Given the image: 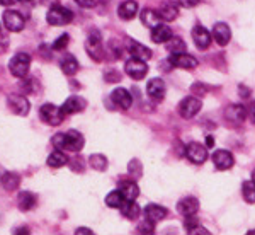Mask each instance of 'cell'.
I'll return each instance as SVG.
<instances>
[{"mask_svg": "<svg viewBox=\"0 0 255 235\" xmlns=\"http://www.w3.org/2000/svg\"><path fill=\"white\" fill-rule=\"evenodd\" d=\"M53 145L61 150H68V152H80L84 148V135L77 130H70L67 133H56L53 137Z\"/></svg>", "mask_w": 255, "mask_h": 235, "instance_id": "6da1fadb", "label": "cell"}, {"mask_svg": "<svg viewBox=\"0 0 255 235\" xmlns=\"http://www.w3.org/2000/svg\"><path fill=\"white\" fill-rule=\"evenodd\" d=\"M46 20L49 26H67V24H70L73 20V12L68 10L67 7L53 5L51 9L48 10Z\"/></svg>", "mask_w": 255, "mask_h": 235, "instance_id": "7a4b0ae2", "label": "cell"}, {"mask_svg": "<svg viewBox=\"0 0 255 235\" xmlns=\"http://www.w3.org/2000/svg\"><path fill=\"white\" fill-rule=\"evenodd\" d=\"M39 116L41 119H43L44 123H48L49 126H58L63 123V119L67 114L63 113V109L58 108V106H55V104H43L41 106V109H39Z\"/></svg>", "mask_w": 255, "mask_h": 235, "instance_id": "3957f363", "label": "cell"}, {"mask_svg": "<svg viewBox=\"0 0 255 235\" xmlns=\"http://www.w3.org/2000/svg\"><path fill=\"white\" fill-rule=\"evenodd\" d=\"M29 67H31V56L27 53H17L9 63L10 73L17 78H26L27 73H29Z\"/></svg>", "mask_w": 255, "mask_h": 235, "instance_id": "277c9868", "label": "cell"}, {"mask_svg": "<svg viewBox=\"0 0 255 235\" xmlns=\"http://www.w3.org/2000/svg\"><path fill=\"white\" fill-rule=\"evenodd\" d=\"M7 106L14 114L17 116H27L31 111V104H29V99L19 96V94H9L7 97Z\"/></svg>", "mask_w": 255, "mask_h": 235, "instance_id": "5b68a950", "label": "cell"}, {"mask_svg": "<svg viewBox=\"0 0 255 235\" xmlns=\"http://www.w3.org/2000/svg\"><path fill=\"white\" fill-rule=\"evenodd\" d=\"M125 72L128 77H131L133 80H141V78L146 77L148 73V65L145 60H139V58H131L126 61L125 65Z\"/></svg>", "mask_w": 255, "mask_h": 235, "instance_id": "8992f818", "label": "cell"}, {"mask_svg": "<svg viewBox=\"0 0 255 235\" xmlns=\"http://www.w3.org/2000/svg\"><path fill=\"white\" fill-rule=\"evenodd\" d=\"M85 49H87L89 56L94 61H101L102 60V41L99 31H90L87 41H85Z\"/></svg>", "mask_w": 255, "mask_h": 235, "instance_id": "52a82bcc", "label": "cell"}, {"mask_svg": "<svg viewBox=\"0 0 255 235\" xmlns=\"http://www.w3.org/2000/svg\"><path fill=\"white\" fill-rule=\"evenodd\" d=\"M201 108H203V104H201L199 99L196 96H189L186 99H182V102L179 104V114L186 119H191L199 113Z\"/></svg>", "mask_w": 255, "mask_h": 235, "instance_id": "ba28073f", "label": "cell"}, {"mask_svg": "<svg viewBox=\"0 0 255 235\" xmlns=\"http://www.w3.org/2000/svg\"><path fill=\"white\" fill-rule=\"evenodd\" d=\"M186 155H187V159L191 160L192 164H196V166H201L203 162H206L208 150H206V147L201 145V143L192 142V143H189L187 148H186Z\"/></svg>", "mask_w": 255, "mask_h": 235, "instance_id": "9c48e42d", "label": "cell"}, {"mask_svg": "<svg viewBox=\"0 0 255 235\" xmlns=\"http://www.w3.org/2000/svg\"><path fill=\"white\" fill-rule=\"evenodd\" d=\"M3 26L7 27L10 32H20L26 26V19L15 10H7L3 14Z\"/></svg>", "mask_w": 255, "mask_h": 235, "instance_id": "30bf717a", "label": "cell"}, {"mask_svg": "<svg viewBox=\"0 0 255 235\" xmlns=\"http://www.w3.org/2000/svg\"><path fill=\"white\" fill-rule=\"evenodd\" d=\"M111 101L114 102V106H118L119 109H129L131 104H133V96L129 94V90L128 89H114L113 92H111Z\"/></svg>", "mask_w": 255, "mask_h": 235, "instance_id": "8fae6325", "label": "cell"}, {"mask_svg": "<svg viewBox=\"0 0 255 235\" xmlns=\"http://www.w3.org/2000/svg\"><path fill=\"white\" fill-rule=\"evenodd\" d=\"M85 108H87V101L80 96H70L67 101L63 102L61 109H63L65 114H77V113H82Z\"/></svg>", "mask_w": 255, "mask_h": 235, "instance_id": "7c38bea8", "label": "cell"}, {"mask_svg": "<svg viewBox=\"0 0 255 235\" xmlns=\"http://www.w3.org/2000/svg\"><path fill=\"white\" fill-rule=\"evenodd\" d=\"M211 36L220 46H226V44L230 43V39H232V31H230V27L226 26L225 22H216L215 26H213Z\"/></svg>", "mask_w": 255, "mask_h": 235, "instance_id": "4fadbf2b", "label": "cell"}, {"mask_svg": "<svg viewBox=\"0 0 255 235\" xmlns=\"http://www.w3.org/2000/svg\"><path fill=\"white\" fill-rule=\"evenodd\" d=\"M213 164H215L216 169H220V171H226V169L233 167V155L230 154L228 150H216L215 154L211 157Z\"/></svg>", "mask_w": 255, "mask_h": 235, "instance_id": "5bb4252c", "label": "cell"}, {"mask_svg": "<svg viewBox=\"0 0 255 235\" xmlns=\"http://www.w3.org/2000/svg\"><path fill=\"white\" fill-rule=\"evenodd\" d=\"M146 92L153 101H162L165 97V82L162 78H151L146 84Z\"/></svg>", "mask_w": 255, "mask_h": 235, "instance_id": "9a60e30c", "label": "cell"}, {"mask_svg": "<svg viewBox=\"0 0 255 235\" xmlns=\"http://www.w3.org/2000/svg\"><path fill=\"white\" fill-rule=\"evenodd\" d=\"M247 116H249V111L242 104H232L225 109V118L232 123H244Z\"/></svg>", "mask_w": 255, "mask_h": 235, "instance_id": "2e32d148", "label": "cell"}, {"mask_svg": "<svg viewBox=\"0 0 255 235\" xmlns=\"http://www.w3.org/2000/svg\"><path fill=\"white\" fill-rule=\"evenodd\" d=\"M128 51L131 53V56L139 58V60H145V61H148L151 56H153L150 48H146L145 44L138 43V41H133V39H129V43H128Z\"/></svg>", "mask_w": 255, "mask_h": 235, "instance_id": "e0dca14e", "label": "cell"}, {"mask_svg": "<svg viewBox=\"0 0 255 235\" xmlns=\"http://www.w3.org/2000/svg\"><path fill=\"white\" fill-rule=\"evenodd\" d=\"M192 39H194V44L199 49H206L209 44H211L213 36L209 34L208 29H204L203 26H196L192 29Z\"/></svg>", "mask_w": 255, "mask_h": 235, "instance_id": "ac0fdd59", "label": "cell"}, {"mask_svg": "<svg viewBox=\"0 0 255 235\" xmlns=\"http://www.w3.org/2000/svg\"><path fill=\"white\" fill-rule=\"evenodd\" d=\"M197 210H199V201H197L196 198H192V196L184 198V200H180L179 203H177V212H179L180 215H184V217L196 215Z\"/></svg>", "mask_w": 255, "mask_h": 235, "instance_id": "d6986e66", "label": "cell"}, {"mask_svg": "<svg viewBox=\"0 0 255 235\" xmlns=\"http://www.w3.org/2000/svg\"><path fill=\"white\" fill-rule=\"evenodd\" d=\"M170 63L177 68H184V70H192L197 67V60L194 56L186 55V53H180V55H172L170 56Z\"/></svg>", "mask_w": 255, "mask_h": 235, "instance_id": "ffe728a7", "label": "cell"}, {"mask_svg": "<svg viewBox=\"0 0 255 235\" xmlns=\"http://www.w3.org/2000/svg\"><path fill=\"white\" fill-rule=\"evenodd\" d=\"M138 14V3L134 0H126L118 7V15L121 20H131Z\"/></svg>", "mask_w": 255, "mask_h": 235, "instance_id": "44dd1931", "label": "cell"}, {"mask_svg": "<svg viewBox=\"0 0 255 235\" xmlns=\"http://www.w3.org/2000/svg\"><path fill=\"white\" fill-rule=\"evenodd\" d=\"M168 215V210L165 208V206H160V205H155V203H150L145 206V217L148 218V220L151 222H160L163 220Z\"/></svg>", "mask_w": 255, "mask_h": 235, "instance_id": "7402d4cb", "label": "cell"}, {"mask_svg": "<svg viewBox=\"0 0 255 235\" xmlns=\"http://www.w3.org/2000/svg\"><path fill=\"white\" fill-rule=\"evenodd\" d=\"M158 14H160V17H162V20L172 22V20H175L177 15H179V7H177L175 2H172V0H165V2L162 3V7H160Z\"/></svg>", "mask_w": 255, "mask_h": 235, "instance_id": "603a6c76", "label": "cell"}, {"mask_svg": "<svg viewBox=\"0 0 255 235\" xmlns=\"http://www.w3.org/2000/svg\"><path fill=\"white\" fill-rule=\"evenodd\" d=\"M20 184V176L15 172H2L0 174V186L5 191H15Z\"/></svg>", "mask_w": 255, "mask_h": 235, "instance_id": "cb8c5ba5", "label": "cell"}, {"mask_svg": "<svg viewBox=\"0 0 255 235\" xmlns=\"http://www.w3.org/2000/svg\"><path fill=\"white\" fill-rule=\"evenodd\" d=\"M36 203H38V196H36L34 193H31V191L19 193V196H17L19 210H22V212H29V210L34 208Z\"/></svg>", "mask_w": 255, "mask_h": 235, "instance_id": "d4e9b609", "label": "cell"}, {"mask_svg": "<svg viewBox=\"0 0 255 235\" xmlns=\"http://www.w3.org/2000/svg\"><path fill=\"white\" fill-rule=\"evenodd\" d=\"M170 38H172V31L165 24H158L157 27L151 29V41H153V43L162 44V43H167Z\"/></svg>", "mask_w": 255, "mask_h": 235, "instance_id": "484cf974", "label": "cell"}, {"mask_svg": "<svg viewBox=\"0 0 255 235\" xmlns=\"http://www.w3.org/2000/svg\"><path fill=\"white\" fill-rule=\"evenodd\" d=\"M118 189L125 196V200H136L139 196V188L134 181H123V183H119Z\"/></svg>", "mask_w": 255, "mask_h": 235, "instance_id": "4316f807", "label": "cell"}, {"mask_svg": "<svg viewBox=\"0 0 255 235\" xmlns=\"http://www.w3.org/2000/svg\"><path fill=\"white\" fill-rule=\"evenodd\" d=\"M119 210H121V215L126 217L128 220H136L139 213H141V208H139L138 203H134V200H126Z\"/></svg>", "mask_w": 255, "mask_h": 235, "instance_id": "83f0119b", "label": "cell"}, {"mask_svg": "<svg viewBox=\"0 0 255 235\" xmlns=\"http://www.w3.org/2000/svg\"><path fill=\"white\" fill-rule=\"evenodd\" d=\"M60 67L65 75H75L77 70H79V61L73 55H65L63 60L60 61Z\"/></svg>", "mask_w": 255, "mask_h": 235, "instance_id": "f1b7e54d", "label": "cell"}, {"mask_svg": "<svg viewBox=\"0 0 255 235\" xmlns=\"http://www.w3.org/2000/svg\"><path fill=\"white\" fill-rule=\"evenodd\" d=\"M160 20H162V17H160L158 12L151 10V9H145L141 12V22L143 26L150 27V29H153V27H157L160 24Z\"/></svg>", "mask_w": 255, "mask_h": 235, "instance_id": "f546056e", "label": "cell"}, {"mask_svg": "<svg viewBox=\"0 0 255 235\" xmlns=\"http://www.w3.org/2000/svg\"><path fill=\"white\" fill-rule=\"evenodd\" d=\"M46 162H48V166H49V167L60 169V167L67 166L68 159H67V155H65L61 150H55V152H51V154H49Z\"/></svg>", "mask_w": 255, "mask_h": 235, "instance_id": "4dcf8cb0", "label": "cell"}, {"mask_svg": "<svg viewBox=\"0 0 255 235\" xmlns=\"http://www.w3.org/2000/svg\"><path fill=\"white\" fill-rule=\"evenodd\" d=\"M165 44H167V51L170 55H180V53L186 51V43L180 38H170Z\"/></svg>", "mask_w": 255, "mask_h": 235, "instance_id": "1f68e13d", "label": "cell"}, {"mask_svg": "<svg viewBox=\"0 0 255 235\" xmlns=\"http://www.w3.org/2000/svg\"><path fill=\"white\" fill-rule=\"evenodd\" d=\"M125 196L121 195V191L116 189V191H111L108 196H106V205L109 208H121V205L125 203Z\"/></svg>", "mask_w": 255, "mask_h": 235, "instance_id": "d6a6232c", "label": "cell"}, {"mask_svg": "<svg viewBox=\"0 0 255 235\" xmlns=\"http://www.w3.org/2000/svg\"><path fill=\"white\" fill-rule=\"evenodd\" d=\"M89 164H90V167L96 169L99 172L108 169V159L102 154H92L89 157Z\"/></svg>", "mask_w": 255, "mask_h": 235, "instance_id": "836d02e7", "label": "cell"}, {"mask_svg": "<svg viewBox=\"0 0 255 235\" xmlns=\"http://www.w3.org/2000/svg\"><path fill=\"white\" fill-rule=\"evenodd\" d=\"M242 195L247 203H255V183L254 181H247L242 186Z\"/></svg>", "mask_w": 255, "mask_h": 235, "instance_id": "e575fe53", "label": "cell"}, {"mask_svg": "<svg viewBox=\"0 0 255 235\" xmlns=\"http://www.w3.org/2000/svg\"><path fill=\"white\" fill-rule=\"evenodd\" d=\"M128 172H129V174L133 176L134 179H138V177H141V174H143V167H141V164H139L138 160H131L129 166H128Z\"/></svg>", "mask_w": 255, "mask_h": 235, "instance_id": "d590c367", "label": "cell"}, {"mask_svg": "<svg viewBox=\"0 0 255 235\" xmlns=\"http://www.w3.org/2000/svg\"><path fill=\"white\" fill-rule=\"evenodd\" d=\"M138 232L139 234H155V222L145 218V220L138 225Z\"/></svg>", "mask_w": 255, "mask_h": 235, "instance_id": "8d00e7d4", "label": "cell"}, {"mask_svg": "<svg viewBox=\"0 0 255 235\" xmlns=\"http://www.w3.org/2000/svg\"><path fill=\"white\" fill-rule=\"evenodd\" d=\"M68 41H70V36L68 34H61L58 39L53 43V49L55 51H63L65 48H67V44H68Z\"/></svg>", "mask_w": 255, "mask_h": 235, "instance_id": "74e56055", "label": "cell"}, {"mask_svg": "<svg viewBox=\"0 0 255 235\" xmlns=\"http://www.w3.org/2000/svg\"><path fill=\"white\" fill-rule=\"evenodd\" d=\"M184 225H186V229H187V230L194 229V227H197V217H194V215H187V217H186V220H184Z\"/></svg>", "mask_w": 255, "mask_h": 235, "instance_id": "f35d334b", "label": "cell"}, {"mask_svg": "<svg viewBox=\"0 0 255 235\" xmlns=\"http://www.w3.org/2000/svg\"><path fill=\"white\" fill-rule=\"evenodd\" d=\"M192 92H194L196 96H204V94L208 92V87L203 84H194L192 85Z\"/></svg>", "mask_w": 255, "mask_h": 235, "instance_id": "ab89813d", "label": "cell"}, {"mask_svg": "<svg viewBox=\"0 0 255 235\" xmlns=\"http://www.w3.org/2000/svg\"><path fill=\"white\" fill-rule=\"evenodd\" d=\"M179 2V5H182L184 9H192V7H196L197 3H199V0H177Z\"/></svg>", "mask_w": 255, "mask_h": 235, "instance_id": "60d3db41", "label": "cell"}, {"mask_svg": "<svg viewBox=\"0 0 255 235\" xmlns=\"http://www.w3.org/2000/svg\"><path fill=\"white\" fill-rule=\"evenodd\" d=\"M119 73L116 70H111V72H106V82H119Z\"/></svg>", "mask_w": 255, "mask_h": 235, "instance_id": "b9f144b4", "label": "cell"}, {"mask_svg": "<svg viewBox=\"0 0 255 235\" xmlns=\"http://www.w3.org/2000/svg\"><path fill=\"white\" fill-rule=\"evenodd\" d=\"M70 166H72L73 171H84V160L82 159H75V160H70Z\"/></svg>", "mask_w": 255, "mask_h": 235, "instance_id": "7bdbcfd3", "label": "cell"}, {"mask_svg": "<svg viewBox=\"0 0 255 235\" xmlns=\"http://www.w3.org/2000/svg\"><path fill=\"white\" fill-rule=\"evenodd\" d=\"M96 2H97V0H75L77 5L84 7V9H90V7H94V5H96Z\"/></svg>", "mask_w": 255, "mask_h": 235, "instance_id": "ee69618b", "label": "cell"}, {"mask_svg": "<svg viewBox=\"0 0 255 235\" xmlns=\"http://www.w3.org/2000/svg\"><path fill=\"white\" fill-rule=\"evenodd\" d=\"M187 234L189 235H194V234H201V235H209V230H206L204 227H194V229H191V230H187Z\"/></svg>", "mask_w": 255, "mask_h": 235, "instance_id": "f6af8a7d", "label": "cell"}, {"mask_svg": "<svg viewBox=\"0 0 255 235\" xmlns=\"http://www.w3.org/2000/svg\"><path fill=\"white\" fill-rule=\"evenodd\" d=\"M12 234L14 235H29L31 230L27 229V227H19V229H14L12 230Z\"/></svg>", "mask_w": 255, "mask_h": 235, "instance_id": "bcb514c9", "label": "cell"}, {"mask_svg": "<svg viewBox=\"0 0 255 235\" xmlns=\"http://www.w3.org/2000/svg\"><path fill=\"white\" fill-rule=\"evenodd\" d=\"M22 89L24 90H26V92H32V90H34V80H31V78H29V80H26V82H24V84H22Z\"/></svg>", "mask_w": 255, "mask_h": 235, "instance_id": "7dc6e473", "label": "cell"}, {"mask_svg": "<svg viewBox=\"0 0 255 235\" xmlns=\"http://www.w3.org/2000/svg\"><path fill=\"white\" fill-rule=\"evenodd\" d=\"M249 118H250V121L255 123V102H252L249 108Z\"/></svg>", "mask_w": 255, "mask_h": 235, "instance_id": "c3c4849f", "label": "cell"}, {"mask_svg": "<svg viewBox=\"0 0 255 235\" xmlns=\"http://www.w3.org/2000/svg\"><path fill=\"white\" fill-rule=\"evenodd\" d=\"M75 234H77V235H82V234H89V235H92L94 232H92V230H90V229H85V227H80V229H77V230H75Z\"/></svg>", "mask_w": 255, "mask_h": 235, "instance_id": "681fc988", "label": "cell"}, {"mask_svg": "<svg viewBox=\"0 0 255 235\" xmlns=\"http://www.w3.org/2000/svg\"><path fill=\"white\" fill-rule=\"evenodd\" d=\"M15 2H17V0H0V5H3V7H10V5H14Z\"/></svg>", "mask_w": 255, "mask_h": 235, "instance_id": "f907efd6", "label": "cell"}, {"mask_svg": "<svg viewBox=\"0 0 255 235\" xmlns=\"http://www.w3.org/2000/svg\"><path fill=\"white\" fill-rule=\"evenodd\" d=\"M213 143H215V140H213V137H208V138H206V145H208V147H213Z\"/></svg>", "mask_w": 255, "mask_h": 235, "instance_id": "816d5d0a", "label": "cell"}, {"mask_svg": "<svg viewBox=\"0 0 255 235\" xmlns=\"http://www.w3.org/2000/svg\"><path fill=\"white\" fill-rule=\"evenodd\" d=\"M20 2H24V3H31V2H34V0H20Z\"/></svg>", "mask_w": 255, "mask_h": 235, "instance_id": "f5cc1de1", "label": "cell"}, {"mask_svg": "<svg viewBox=\"0 0 255 235\" xmlns=\"http://www.w3.org/2000/svg\"><path fill=\"white\" fill-rule=\"evenodd\" d=\"M252 181H254V183H255V171L252 172Z\"/></svg>", "mask_w": 255, "mask_h": 235, "instance_id": "db71d44e", "label": "cell"}, {"mask_svg": "<svg viewBox=\"0 0 255 235\" xmlns=\"http://www.w3.org/2000/svg\"><path fill=\"white\" fill-rule=\"evenodd\" d=\"M0 31H2V26H0Z\"/></svg>", "mask_w": 255, "mask_h": 235, "instance_id": "11a10c76", "label": "cell"}]
</instances>
